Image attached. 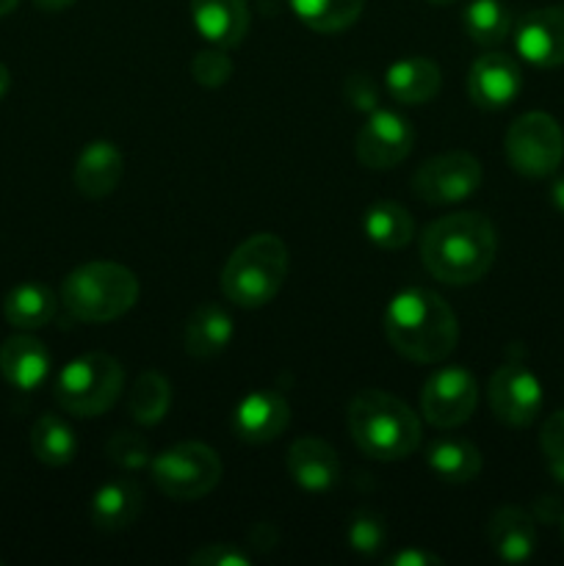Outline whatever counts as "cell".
<instances>
[{
	"label": "cell",
	"mask_w": 564,
	"mask_h": 566,
	"mask_svg": "<svg viewBox=\"0 0 564 566\" xmlns=\"http://www.w3.org/2000/svg\"><path fill=\"white\" fill-rule=\"evenodd\" d=\"M498 235L481 213H448L431 221L420 238V260L446 285H473L495 263Z\"/></svg>",
	"instance_id": "1"
},
{
	"label": "cell",
	"mask_w": 564,
	"mask_h": 566,
	"mask_svg": "<svg viewBox=\"0 0 564 566\" xmlns=\"http://www.w3.org/2000/svg\"><path fill=\"white\" fill-rule=\"evenodd\" d=\"M385 335L404 359L435 365L457 348L459 324L446 298L426 287H407L387 304Z\"/></svg>",
	"instance_id": "2"
},
{
	"label": "cell",
	"mask_w": 564,
	"mask_h": 566,
	"mask_svg": "<svg viewBox=\"0 0 564 566\" xmlns=\"http://www.w3.org/2000/svg\"><path fill=\"white\" fill-rule=\"evenodd\" d=\"M346 423L354 446L379 462L407 459L420 442L418 415L385 390L357 392L348 401Z\"/></svg>",
	"instance_id": "3"
},
{
	"label": "cell",
	"mask_w": 564,
	"mask_h": 566,
	"mask_svg": "<svg viewBox=\"0 0 564 566\" xmlns=\"http://www.w3.org/2000/svg\"><path fill=\"white\" fill-rule=\"evenodd\" d=\"M138 302V280L127 265L92 260L66 274L61 307L83 324H108L130 313Z\"/></svg>",
	"instance_id": "4"
},
{
	"label": "cell",
	"mask_w": 564,
	"mask_h": 566,
	"mask_svg": "<svg viewBox=\"0 0 564 566\" xmlns=\"http://www.w3.org/2000/svg\"><path fill=\"white\" fill-rule=\"evenodd\" d=\"M288 276V247L274 232L247 238L221 271V293L243 310H258L282 291Z\"/></svg>",
	"instance_id": "5"
},
{
	"label": "cell",
	"mask_w": 564,
	"mask_h": 566,
	"mask_svg": "<svg viewBox=\"0 0 564 566\" xmlns=\"http://www.w3.org/2000/svg\"><path fill=\"white\" fill-rule=\"evenodd\" d=\"M125 370L111 354L94 352L72 359L55 379V401L77 418H97L108 412L122 396Z\"/></svg>",
	"instance_id": "6"
},
{
	"label": "cell",
	"mask_w": 564,
	"mask_h": 566,
	"mask_svg": "<svg viewBox=\"0 0 564 566\" xmlns=\"http://www.w3.org/2000/svg\"><path fill=\"white\" fill-rule=\"evenodd\" d=\"M153 484L171 501H199L221 481V459L205 442H180L149 462Z\"/></svg>",
	"instance_id": "7"
},
{
	"label": "cell",
	"mask_w": 564,
	"mask_h": 566,
	"mask_svg": "<svg viewBox=\"0 0 564 566\" xmlns=\"http://www.w3.org/2000/svg\"><path fill=\"white\" fill-rule=\"evenodd\" d=\"M503 153L520 177H551L564 160V130L545 111H529L509 125Z\"/></svg>",
	"instance_id": "8"
},
{
	"label": "cell",
	"mask_w": 564,
	"mask_h": 566,
	"mask_svg": "<svg viewBox=\"0 0 564 566\" xmlns=\"http://www.w3.org/2000/svg\"><path fill=\"white\" fill-rule=\"evenodd\" d=\"M484 171L481 164L464 149H451L420 164L412 177L415 197L429 205H453L479 191Z\"/></svg>",
	"instance_id": "9"
},
{
	"label": "cell",
	"mask_w": 564,
	"mask_h": 566,
	"mask_svg": "<svg viewBox=\"0 0 564 566\" xmlns=\"http://www.w3.org/2000/svg\"><path fill=\"white\" fill-rule=\"evenodd\" d=\"M479 403V385L462 365L435 370L420 392V412L435 429H453L470 420Z\"/></svg>",
	"instance_id": "10"
},
{
	"label": "cell",
	"mask_w": 564,
	"mask_h": 566,
	"mask_svg": "<svg viewBox=\"0 0 564 566\" xmlns=\"http://www.w3.org/2000/svg\"><path fill=\"white\" fill-rule=\"evenodd\" d=\"M415 147V127L407 116L396 114L390 108H374L359 127L354 153L365 169L385 171L401 164Z\"/></svg>",
	"instance_id": "11"
},
{
	"label": "cell",
	"mask_w": 564,
	"mask_h": 566,
	"mask_svg": "<svg viewBox=\"0 0 564 566\" xmlns=\"http://www.w3.org/2000/svg\"><path fill=\"white\" fill-rule=\"evenodd\" d=\"M490 409L501 423L523 429L536 420L542 409V385L523 363H503L487 387Z\"/></svg>",
	"instance_id": "12"
},
{
	"label": "cell",
	"mask_w": 564,
	"mask_h": 566,
	"mask_svg": "<svg viewBox=\"0 0 564 566\" xmlns=\"http://www.w3.org/2000/svg\"><path fill=\"white\" fill-rule=\"evenodd\" d=\"M514 48L529 64L553 70L564 64V6L529 11L514 28Z\"/></svg>",
	"instance_id": "13"
},
{
	"label": "cell",
	"mask_w": 564,
	"mask_h": 566,
	"mask_svg": "<svg viewBox=\"0 0 564 566\" xmlns=\"http://www.w3.org/2000/svg\"><path fill=\"white\" fill-rule=\"evenodd\" d=\"M291 423V403L276 390H252L238 401L232 412V429L238 440L249 446L274 442Z\"/></svg>",
	"instance_id": "14"
},
{
	"label": "cell",
	"mask_w": 564,
	"mask_h": 566,
	"mask_svg": "<svg viewBox=\"0 0 564 566\" xmlns=\"http://www.w3.org/2000/svg\"><path fill=\"white\" fill-rule=\"evenodd\" d=\"M523 88V72L514 59L503 53H487L473 61L468 72V94L479 108L501 111L518 99Z\"/></svg>",
	"instance_id": "15"
},
{
	"label": "cell",
	"mask_w": 564,
	"mask_h": 566,
	"mask_svg": "<svg viewBox=\"0 0 564 566\" xmlns=\"http://www.w3.org/2000/svg\"><path fill=\"white\" fill-rule=\"evenodd\" d=\"M288 473L293 484L304 492H330L341 481V459L335 448L321 437H299L288 448Z\"/></svg>",
	"instance_id": "16"
},
{
	"label": "cell",
	"mask_w": 564,
	"mask_h": 566,
	"mask_svg": "<svg viewBox=\"0 0 564 566\" xmlns=\"http://www.w3.org/2000/svg\"><path fill=\"white\" fill-rule=\"evenodd\" d=\"M191 22L213 48H238L249 31L247 0H191Z\"/></svg>",
	"instance_id": "17"
},
{
	"label": "cell",
	"mask_w": 564,
	"mask_h": 566,
	"mask_svg": "<svg viewBox=\"0 0 564 566\" xmlns=\"http://www.w3.org/2000/svg\"><path fill=\"white\" fill-rule=\"evenodd\" d=\"M125 177V155L114 142H92L75 160V188L88 199H105Z\"/></svg>",
	"instance_id": "18"
},
{
	"label": "cell",
	"mask_w": 564,
	"mask_h": 566,
	"mask_svg": "<svg viewBox=\"0 0 564 566\" xmlns=\"http://www.w3.org/2000/svg\"><path fill=\"white\" fill-rule=\"evenodd\" d=\"M50 365L53 359H50L48 346L31 335H14L0 346V374L11 387L22 392H31L44 385Z\"/></svg>",
	"instance_id": "19"
},
{
	"label": "cell",
	"mask_w": 564,
	"mask_h": 566,
	"mask_svg": "<svg viewBox=\"0 0 564 566\" xmlns=\"http://www.w3.org/2000/svg\"><path fill=\"white\" fill-rule=\"evenodd\" d=\"M385 86L401 105H426L440 94L442 72L426 55H409L387 66Z\"/></svg>",
	"instance_id": "20"
},
{
	"label": "cell",
	"mask_w": 564,
	"mask_h": 566,
	"mask_svg": "<svg viewBox=\"0 0 564 566\" xmlns=\"http://www.w3.org/2000/svg\"><path fill=\"white\" fill-rule=\"evenodd\" d=\"M487 539H490L492 553H495L501 562H509V564L529 562L536 551L534 517L518 506H501L490 517V525H487Z\"/></svg>",
	"instance_id": "21"
},
{
	"label": "cell",
	"mask_w": 564,
	"mask_h": 566,
	"mask_svg": "<svg viewBox=\"0 0 564 566\" xmlns=\"http://www.w3.org/2000/svg\"><path fill=\"white\" fill-rule=\"evenodd\" d=\"M144 509V492L136 481L116 479L100 486L92 497V525L97 531H125Z\"/></svg>",
	"instance_id": "22"
},
{
	"label": "cell",
	"mask_w": 564,
	"mask_h": 566,
	"mask_svg": "<svg viewBox=\"0 0 564 566\" xmlns=\"http://www.w3.org/2000/svg\"><path fill=\"white\" fill-rule=\"evenodd\" d=\"M232 335H236L232 315L221 304H202L188 318L182 343H186V352L191 357L210 359L230 346Z\"/></svg>",
	"instance_id": "23"
},
{
	"label": "cell",
	"mask_w": 564,
	"mask_h": 566,
	"mask_svg": "<svg viewBox=\"0 0 564 566\" xmlns=\"http://www.w3.org/2000/svg\"><path fill=\"white\" fill-rule=\"evenodd\" d=\"M426 464L446 484H470L479 479L484 459L473 442L459 440V437H440L426 451Z\"/></svg>",
	"instance_id": "24"
},
{
	"label": "cell",
	"mask_w": 564,
	"mask_h": 566,
	"mask_svg": "<svg viewBox=\"0 0 564 566\" xmlns=\"http://www.w3.org/2000/svg\"><path fill=\"white\" fill-rule=\"evenodd\" d=\"M59 298L42 282H22L3 298V315L14 329H42L53 321Z\"/></svg>",
	"instance_id": "25"
},
{
	"label": "cell",
	"mask_w": 564,
	"mask_h": 566,
	"mask_svg": "<svg viewBox=\"0 0 564 566\" xmlns=\"http://www.w3.org/2000/svg\"><path fill=\"white\" fill-rule=\"evenodd\" d=\"M363 230L370 243L387 249V252H398L415 238V219L404 205L385 199V202H374L365 210Z\"/></svg>",
	"instance_id": "26"
},
{
	"label": "cell",
	"mask_w": 564,
	"mask_h": 566,
	"mask_svg": "<svg viewBox=\"0 0 564 566\" xmlns=\"http://www.w3.org/2000/svg\"><path fill=\"white\" fill-rule=\"evenodd\" d=\"M299 22L318 33H341L363 14L365 0H288Z\"/></svg>",
	"instance_id": "27"
},
{
	"label": "cell",
	"mask_w": 564,
	"mask_h": 566,
	"mask_svg": "<svg viewBox=\"0 0 564 566\" xmlns=\"http://www.w3.org/2000/svg\"><path fill=\"white\" fill-rule=\"evenodd\" d=\"M31 451L48 468H64L77 457V437L59 415H42L31 429Z\"/></svg>",
	"instance_id": "28"
},
{
	"label": "cell",
	"mask_w": 564,
	"mask_h": 566,
	"mask_svg": "<svg viewBox=\"0 0 564 566\" xmlns=\"http://www.w3.org/2000/svg\"><path fill=\"white\" fill-rule=\"evenodd\" d=\"M171 407V385L158 370H144L127 392V412L138 426H155Z\"/></svg>",
	"instance_id": "29"
},
{
	"label": "cell",
	"mask_w": 564,
	"mask_h": 566,
	"mask_svg": "<svg viewBox=\"0 0 564 566\" xmlns=\"http://www.w3.org/2000/svg\"><path fill=\"white\" fill-rule=\"evenodd\" d=\"M462 28L470 42L495 48L512 31V14L501 0H470L462 14Z\"/></svg>",
	"instance_id": "30"
},
{
	"label": "cell",
	"mask_w": 564,
	"mask_h": 566,
	"mask_svg": "<svg viewBox=\"0 0 564 566\" xmlns=\"http://www.w3.org/2000/svg\"><path fill=\"white\" fill-rule=\"evenodd\" d=\"M346 542L352 551L363 553V556H374V553H379L387 542L385 520L376 512H370V509H359V512H354L352 517H348Z\"/></svg>",
	"instance_id": "31"
},
{
	"label": "cell",
	"mask_w": 564,
	"mask_h": 566,
	"mask_svg": "<svg viewBox=\"0 0 564 566\" xmlns=\"http://www.w3.org/2000/svg\"><path fill=\"white\" fill-rule=\"evenodd\" d=\"M105 457L122 470H144L153 462V446L147 437L133 434V431H116L105 442Z\"/></svg>",
	"instance_id": "32"
},
{
	"label": "cell",
	"mask_w": 564,
	"mask_h": 566,
	"mask_svg": "<svg viewBox=\"0 0 564 566\" xmlns=\"http://www.w3.org/2000/svg\"><path fill=\"white\" fill-rule=\"evenodd\" d=\"M232 59L224 48H205L191 59V75L202 88H221L232 77Z\"/></svg>",
	"instance_id": "33"
},
{
	"label": "cell",
	"mask_w": 564,
	"mask_h": 566,
	"mask_svg": "<svg viewBox=\"0 0 564 566\" xmlns=\"http://www.w3.org/2000/svg\"><path fill=\"white\" fill-rule=\"evenodd\" d=\"M188 564L197 566H249L252 556L243 547L230 545V542H213V545H202L188 556Z\"/></svg>",
	"instance_id": "34"
},
{
	"label": "cell",
	"mask_w": 564,
	"mask_h": 566,
	"mask_svg": "<svg viewBox=\"0 0 564 566\" xmlns=\"http://www.w3.org/2000/svg\"><path fill=\"white\" fill-rule=\"evenodd\" d=\"M343 94H346V99L352 103V108L365 111V114H370V111L376 108V103H379V86H376L374 77L363 75V72L346 77Z\"/></svg>",
	"instance_id": "35"
},
{
	"label": "cell",
	"mask_w": 564,
	"mask_h": 566,
	"mask_svg": "<svg viewBox=\"0 0 564 566\" xmlns=\"http://www.w3.org/2000/svg\"><path fill=\"white\" fill-rule=\"evenodd\" d=\"M540 448L547 459L564 457V409L553 412L551 418L542 423L540 431Z\"/></svg>",
	"instance_id": "36"
},
{
	"label": "cell",
	"mask_w": 564,
	"mask_h": 566,
	"mask_svg": "<svg viewBox=\"0 0 564 566\" xmlns=\"http://www.w3.org/2000/svg\"><path fill=\"white\" fill-rule=\"evenodd\" d=\"M390 566H437L442 564V558L437 553H426V551H401L396 556L387 558Z\"/></svg>",
	"instance_id": "37"
},
{
	"label": "cell",
	"mask_w": 564,
	"mask_h": 566,
	"mask_svg": "<svg viewBox=\"0 0 564 566\" xmlns=\"http://www.w3.org/2000/svg\"><path fill=\"white\" fill-rule=\"evenodd\" d=\"M551 202H553V208L564 216V175L551 186Z\"/></svg>",
	"instance_id": "38"
},
{
	"label": "cell",
	"mask_w": 564,
	"mask_h": 566,
	"mask_svg": "<svg viewBox=\"0 0 564 566\" xmlns=\"http://www.w3.org/2000/svg\"><path fill=\"white\" fill-rule=\"evenodd\" d=\"M72 3H75V0H33V6H36V9L50 11V14H53V11L70 9Z\"/></svg>",
	"instance_id": "39"
},
{
	"label": "cell",
	"mask_w": 564,
	"mask_h": 566,
	"mask_svg": "<svg viewBox=\"0 0 564 566\" xmlns=\"http://www.w3.org/2000/svg\"><path fill=\"white\" fill-rule=\"evenodd\" d=\"M547 470H551L553 481L558 486H564V457L562 459H547Z\"/></svg>",
	"instance_id": "40"
},
{
	"label": "cell",
	"mask_w": 564,
	"mask_h": 566,
	"mask_svg": "<svg viewBox=\"0 0 564 566\" xmlns=\"http://www.w3.org/2000/svg\"><path fill=\"white\" fill-rule=\"evenodd\" d=\"M9 86H11V72H9V66L0 64V97L9 92Z\"/></svg>",
	"instance_id": "41"
},
{
	"label": "cell",
	"mask_w": 564,
	"mask_h": 566,
	"mask_svg": "<svg viewBox=\"0 0 564 566\" xmlns=\"http://www.w3.org/2000/svg\"><path fill=\"white\" fill-rule=\"evenodd\" d=\"M17 3H20V0H0V17L11 14V11L17 9Z\"/></svg>",
	"instance_id": "42"
},
{
	"label": "cell",
	"mask_w": 564,
	"mask_h": 566,
	"mask_svg": "<svg viewBox=\"0 0 564 566\" xmlns=\"http://www.w3.org/2000/svg\"><path fill=\"white\" fill-rule=\"evenodd\" d=\"M429 3H435V6H451V3H457V0H429Z\"/></svg>",
	"instance_id": "43"
},
{
	"label": "cell",
	"mask_w": 564,
	"mask_h": 566,
	"mask_svg": "<svg viewBox=\"0 0 564 566\" xmlns=\"http://www.w3.org/2000/svg\"><path fill=\"white\" fill-rule=\"evenodd\" d=\"M558 523H562V542H564V514H562V520H558Z\"/></svg>",
	"instance_id": "44"
},
{
	"label": "cell",
	"mask_w": 564,
	"mask_h": 566,
	"mask_svg": "<svg viewBox=\"0 0 564 566\" xmlns=\"http://www.w3.org/2000/svg\"><path fill=\"white\" fill-rule=\"evenodd\" d=\"M0 564H3V562H0Z\"/></svg>",
	"instance_id": "45"
}]
</instances>
